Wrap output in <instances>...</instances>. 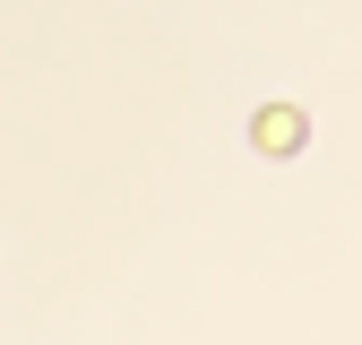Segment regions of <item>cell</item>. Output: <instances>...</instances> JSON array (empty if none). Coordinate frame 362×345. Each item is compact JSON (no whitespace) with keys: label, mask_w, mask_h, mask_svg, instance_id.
Wrapping results in <instances>:
<instances>
[{"label":"cell","mask_w":362,"mask_h":345,"mask_svg":"<svg viewBox=\"0 0 362 345\" xmlns=\"http://www.w3.org/2000/svg\"><path fill=\"white\" fill-rule=\"evenodd\" d=\"M302 139H310V121H302L293 104H259V112H250V147H259V156H302Z\"/></svg>","instance_id":"cell-1"}]
</instances>
